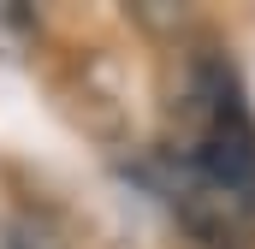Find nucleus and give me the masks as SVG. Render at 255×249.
<instances>
[{
  "label": "nucleus",
  "mask_w": 255,
  "mask_h": 249,
  "mask_svg": "<svg viewBox=\"0 0 255 249\" xmlns=\"http://www.w3.org/2000/svg\"><path fill=\"white\" fill-rule=\"evenodd\" d=\"M30 36H36L30 12H24V6H0V60H18V54L30 48Z\"/></svg>",
  "instance_id": "nucleus-2"
},
{
  "label": "nucleus",
  "mask_w": 255,
  "mask_h": 249,
  "mask_svg": "<svg viewBox=\"0 0 255 249\" xmlns=\"http://www.w3.org/2000/svg\"><path fill=\"white\" fill-rule=\"evenodd\" d=\"M0 249H65V244L42 214L12 208V214H0Z\"/></svg>",
  "instance_id": "nucleus-1"
}]
</instances>
